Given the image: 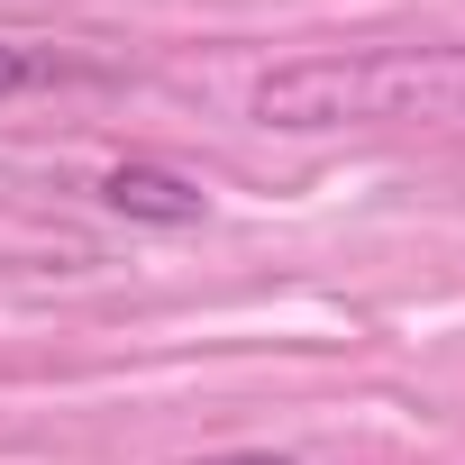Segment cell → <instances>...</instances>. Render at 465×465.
Here are the masks:
<instances>
[{
	"label": "cell",
	"mask_w": 465,
	"mask_h": 465,
	"mask_svg": "<svg viewBox=\"0 0 465 465\" xmlns=\"http://www.w3.org/2000/svg\"><path fill=\"white\" fill-rule=\"evenodd\" d=\"M201 465H292V456H265V447H228V456H201Z\"/></svg>",
	"instance_id": "cell-4"
},
{
	"label": "cell",
	"mask_w": 465,
	"mask_h": 465,
	"mask_svg": "<svg viewBox=\"0 0 465 465\" xmlns=\"http://www.w3.org/2000/svg\"><path fill=\"white\" fill-rule=\"evenodd\" d=\"M37 83H46V55H28V46L0 37V101H10V92H37Z\"/></svg>",
	"instance_id": "cell-3"
},
{
	"label": "cell",
	"mask_w": 465,
	"mask_h": 465,
	"mask_svg": "<svg viewBox=\"0 0 465 465\" xmlns=\"http://www.w3.org/2000/svg\"><path fill=\"white\" fill-rule=\"evenodd\" d=\"M101 210H119V219H137V228H201V219H210V192H201L192 173H173V164L128 155V164L101 173Z\"/></svg>",
	"instance_id": "cell-2"
},
{
	"label": "cell",
	"mask_w": 465,
	"mask_h": 465,
	"mask_svg": "<svg viewBox=\"0 0 465 465\" xmlns=\"http://www.w3.org/2000/svg\"><path fill=\"white\" fill-rule=\"evenodd\" d=\"M256 128L329 137V128H411V119H465V46H347V55H292L247 92Z\"/></svg>",
	"instance_id": "cell-1"
}]
</instances>
